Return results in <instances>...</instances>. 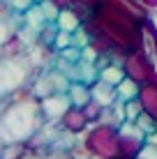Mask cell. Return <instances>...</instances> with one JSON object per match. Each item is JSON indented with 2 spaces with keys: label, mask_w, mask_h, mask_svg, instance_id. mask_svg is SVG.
<instances>
[{
  "label": "cell",
  "mask_w": 157,
  "mask_h": 159,
  "mask_svg": "<svg viewBox=\"0 0 157 159\" xmlns=\"http://www.w3.org/2000/svg\"><path fill=\"white\" fill-rule=\"evenodd\" d=\"M46 125L42 111V99L30 92V88L2 97L0 102V141L7 143H30L32 136Z\"/></svg>",
  "instance_id": "1"
},
{
  "label": "cell",
  "mask_w": 157,
  "mask_h": 159,
  "mask_svg": "<svg viewBox=\"0 0 157 159\" xmlns=\"http://www.w3.org/2000/svg\"><path fill=\"white\" fill-rule=\"evenodd\" d=\"M39 74L30 62L28 53H5L0 58V97H9L30 88L35 76Z\"/></svg>",
  "instance_id": "2"
},
{
  "label": "cell",
  "mask_w": 157,
  "mask_h": 159,
  "mask_svg": "<svg viewBox=\"0 0 157 159\" xmlns=\"http://www.w3.org/2000/svg\"><path fill=\"white\" fill-rule=\"evenodd\" d=\"M81 141L88 145V150L95 157L102 159H118L120 157V134L113 125L93 122V127L81 134Z\"/></svg>",
  "instance_id": "3"
},
{
  "label": "cell",
  "mask_w": 157,
  "mask_h": 159,
  "mask_svg": "<svg viewBox=\"0 0 157 159\" xmlns=\"http://www.w3.org/2000/svg\"><path fill=\"white\" fill-rule=\"evenodd\" d=\"M69 108H72V99H69L67 92H53V95H48V97L42 99V111H44L48 122L58 125Z\"/></svg>",
  "instance_id": "4"
},
{
  "label": "cell",
  "mask_w": 157,
  "mask_h": 159,
  "mask_svg": "<svg viewBox=\"0 0 157 159\" xmlns=\"http://www.w3.org/2000/svg\"><path fill=\"white\" fill-rule=\"evenodd\" d=\"M122 67H125V72L132 76V79H136L139 83H143L145 81V72H153V60L145 58L143 53H129L125 56V62H122Z\"/></svg>",
  "instance_id": "5"
},
{
  "label": "cell",
  "mask_w": 157,
  "mask_h": 159,
  "mask_svg": "<svg viewBox=\"0 0 157 159\" xmlns=\"http://www.w3.org/2000/svg\"><path fill=\"white\" fill-rule=\"evenodd\" d=\"M88 125H90L88 116L83 113V108H76V106H72L60 120V127L67 131H74V134H83L88 129Z\"/></svg>",
  "instance_id": "6"
},
{
  "label": "cell",
  "mask_w": 157,
  "mask_h": 159,
  "mask_svg": "<svg viewBox=\"0 0 157 159\" xmlns=\"http://www.w3.org/2000/svg\"><path fill=\"white\" fill-rule=\"evenodd\" d=\"M90 92H93V99L97 104H102L104 108H109L113 106V104L118 102V92H116V85H111V83H104V81H99L97 79L93 85H90Z\"/></svg>",
  "instance_id": "7"
},
{
  "label": "cell",
  "mask_w": 157,
  "mask_h": 159,
  "mask_svg": "<svg viewBox=\"0 0 157 159\" xmlns=\"http://www.w3.org/2000/svg\"><path fill=\"white\" fill-rule=\"evenodd\" d=\"M21 21H23V25H28V28L42 32L46 28V23H51V21L46 19L44 9H42V2H35L30 9H25L23 14H21Z\"/></svg>",
  "instance_id": "8"
},
{
  "label": "cell",
  "mask_w": 157,
  "mask_h": 159,
  "mask_svg": "<svg viewBox=\"0 0 157 159\" xmlns=\"http://www.w3.org/2000/svg\"><path fill=\"white\" fill-rule=\"evenodd\" d=\"M67 95H69V99H72V106H76V108H83L85 104L93 102L90 85L83 83V81H72V85H69Z\"/></svg>",
  "instance_id": "9"
},
{
  "label": "cell",
  "mask_w": 157,
  "mask_h": 159,
  "mask_svg": "<svg viewBox=\"0 0 157 159\" xmlns=\"http://www.w3.org/2000/svg\"><path fill=\"white\" fill-rule=\"evenodd\" d=\"M81 21H83V16H81L74 7H67V9H60V16H58V28L60 30H67V32H76L81 28Z\"/></svg>",
  "instance_id": "10"
},
{
  "label": "cell",
  "mask_w": 157,
  "mask_h": 159,
  "mask_svg": "<svg viewBox=\"0 0 157 159\" xmlns=\"http://www.w3.org/2000/svg\"><path fill=\"white\" fill-rule=\"evenodd\" d=\"M116 92H118V99L122 102H129V99H136L139 95H141V83H139L136 79H132V76H125V79L120 81V83L116 85Z\"/></svg>",
  "instance_id": "11"
},
{
  "label": "cell",
  "mask_w": 157,
  "mask_h": 159,
  "mask_svg": "<svg viewBox=\"0 0 157 159\" xmlns=\"http://www.w3.org/2000/svg\"><path fill=\"white\" fill-rule=\"evenodd\" d=\"M125 76H127V72H125V67H122L120 62H109V65H104V67H99V81H104V83L118 85Z\"/></svg>",
  "instance_id": "12"
},
{
  "label": "cell",
  "mask_w": 157,
  "mask_h": 159,
  "mask_svg": "<svg viewBox=\"0 0 157 159\" xmlns=\"http://www.w3.org/2000/svg\"><path fill=\"white\" fill-rule=\"evenodd\" d=\"M16 32L19 30L14 28V16L12 19H0V48H2L7 42H12L16 37Z\"/></svg>",
  "instance_id": "13"
},
{
  "label": "cell",
  "mask_w": 157,
  "mask_h": 159,
  "mask_svg": "<svg viewBox=\"0 0 157 159\" xmlns=\"http://www.w3.org/2000/svg\"><path fill=\"white\" fill-rule=\"evenodd\" d=\"M143 113V104H141V99H129V102H125V118L127 120H136L139 116Z\"/></svg>",
  "instance_id": "14"
},
{
  "label": "cell",
  "mask_w": 157,
  "mask_h": 159,
  "mask_svg": "<svg viewBox=\"0 0 157 159\" xmlns=\"http://www.w3.org/2000/svg\"><path fill=\"white\" fill-rule=\"evenodd\" d=\"M74 44V32H67V30H58L56 35V42H53V48L56 51H62V48L72 46Z\"/></svg>",
  "instance_id": "15"
},
{
  "label": "cell",
  "mask_w": 157,
  "mask_h": 159,
  "mask_svg": "<svg viewBox=\"0 0 157 159\" xmlns=\"http://www.w3.org/2000/svg\"><path fill=\"white\" fill-rule=\"evenodd\" d=\"M19 159H56V155H53V150L46 152L44 148H30V150H25Z\"/></svg>",
  "instance_id": "16"
},
{
  "label": "cell",
  "mask_w": 157,
  "mask_h": 159,
  "mask_svg": "<svg viewBox=\"0 0 157 159\" xmlns=\"http://www.w3.org/2000/svg\"><path fill=\"white\" fill-rule=\"evenodd\" d=\"M102 111H104V106H102V104H97L95 99L90 102V104H85V106H83V113L88 116V120H93V122L102 116Z\"/></svg>",
  "instance_id": "17"
},
{
  "label": "cell",
  "mask_w": 157,
  "mask_h": 159,
  "mask_svg": "<svg viewBox=\"0 0 157 159\" xmlns=\"http://www.w3.org/2000/svg\"><path fill=\"white\" fill-rule=\"evenodd\" d=\"M7 2H9V7L14 9V14L21 16L25 9H30L32 5H35V0H7Z\"/></svg>",
  "instance_id": "18"
},
{
  "label": "cell",
  "mask_w": 157,
  "mask_h": 159,
  "mask_svg": "<svg viewBox=\"0 0 157 159\" xmlns=\"http://www.w3.org/2000/svg\"><path fill=\"white\" fill-rule=\"evenodd\" d=\"M136 157H139V159H157V145H153V143H143Z\"/></svg>",
  "instance_id": "19"
},
{
  "label": "cell",
  "mask_w": 157,
  "mask_h": 159,
  "mask_svg": "<svg viewBox=\"0 0 157 159\" xmlns=\"http://www.w3.org/2000/svg\"><path fill=\"white\" fill-rule=\"evenodd\" d=\"M76 2H81V5H85V7H90V9H95L97 5L106 2V0H76Z\"/></svg>",
  "instance_id": "20"
},
{
  "label": "cell",
  "mask_w": 157,
  "mask_h": 159,
  "mask_svg": "<svg viewBox=\"0 0 157 159\" xmlns=\"http://www.w3.org/2000/svg\"><path fill=\"white\" fill-rule=\"evenodd\" d=\"M53 2H56L60 9H67V7H74V2H76V0H53Z\"/></svg>",
  "instance_id": "21"
},
{
  "label": "cell",
  "mask_w": 157,
  "mask_h": 159,
  "mask_svg": "<svg viewBox=\"0 0 157 159\" xmlns=\"http://www.w3.org/2000/svg\"><path fill=\"white\" fill-rule=\"evenodd\" d=\"M150 21H153V25H155V28H157V9H155V12H153V14H150Z\"/></svg>",
  "instance_id": "22"
},
{
  "label": "cell",
  "mask_w": 157,
  "mask_h": 159,
  "mask_svg": "<svg viewBox=\"0 0 157 159\" xmlns=\"http://www.w3.org/2000/svg\"><path fill=\"white\" fill-rule=\"evenodd\" d=\"M118 159H139L136 155H134V157H118Z\"/></svg>",
  "instance_id": "23"
},
{
  "label": "cell",
  "mask_w": 157,
  "mask_h": 159,
  "mask_svg": "<svg viewBox=\"0 0 157 159\" xmlns=\"http://www.w3.org/2000/svg\"><path fill=\"white\" fill-rule=\"evenodd\" d=\"M90 159H102V157H95V155H90Z\"/></svg>",
  "instance_id": "24"
},
{
  "label": "cell",
  "mask_w": 157,
  "mask_h": 159,
  "mask_svg": "<svg viewBox=\"0 0 157 159\" xmlns=\"http://www.w3.org/2000/svg\"><path fill=\"white\" fill-rule=\"evenodd\" d=\"M0 155H2V141H0Z\"/></svg>",
  "instance_id": "25"
},
{
  "label": "cell",
  "mask_w": 157,
  "mask_h": 159,
  "mask_svg": "<svg viewBox=\"0 0 157 159\" xmlns=\"http://www.w3.org/2000/svg\"><path fill=\"white\" fill-rule=\"evenodd\" d=\"M35 2H42V0H35Z\"/></svg>",
  "instance_id": "26"
},
{
  "label": "cell",
  "mask_w": 157,
  "mask_h": 159,
  "mask_svg": "<svg viewBox=\"0 0 157 159\" xmlns=\"http://www.w3.org/2000/svg\"><path fill=\"white\" fill-rule=\"evenodd\" d=\"M0 102H2V97H0Z\"/></svg>",
  "instance_id": "27"
},
{
  "label": "cell",
  "mask_w": 157,
  "mask_h": 159,
  "mask_svg": "<svg viewBox=\"0 0 157 159\" xmlns=\"http://www.w3.org/2000/svg\"><path fill=\"white\" fill-rule=\"evenodd\" d=\"M69 159H74V157H69Z\"/></svg>",
  "instance_id": "28"
}]
</instances>
